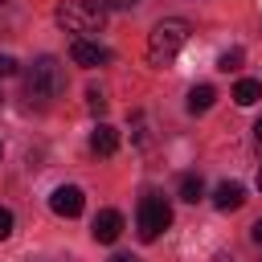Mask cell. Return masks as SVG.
Listing matches in <instances>:
<instances>
[{
    "label": "cell",
    "instance_id": "7402d4cb",
    "mask_svg": "<svg viewBox=\"0 0 262 262\" xmlns=\"http://www.w3.org/2000/svg\"><path fill=\"white\" fill-rule=\"evenodd\" d=\"M0 98H4V94H0Z\"/></svg>",
    "mask_w": 262,
    "mask_h": 262
},
{
    "label": "cell",
    "instance_id": "6da1fadb",
    "mask_svg": "<svg viewBox=\"0 0 262 262\" xmlns=\"http://www.w3.org/2000/svg\"><path fill=\"white\" fill-rule=\"evenodd\" d=\"M61 90H66V70H61V61L49 57V53H41V57L25 70V98L37 102V106H49Z\"/></svg>",
    "mask_w": 262,
    "mask_h": 262
},
{
    "label": "cell",
    "instance_id": "ac0fdd59",
    "mask_svg": "<svg viewBox=\"0 0 262 262\" xmlns=\"http://www.w3.org/2000/svg\"><path fill=\"white\" fill-rule=\"evenodd\" d=\"M250 237H254V242H258V246H262V217H258V221H254V229H250Z\"/></svg>",
    "mask_w": 262,
    "mask_h": 262
},
{
    "label": "cell",
    "instance_id": "7c38bea8",
    "mask_svg": "<svg viewBox=\"0 0 262 262\" xmlns=\"http://www.w3.org/2000/svg\"><path fill=\"white\" fill-rule=\"evenodd\" d=\"M201 196H205V180H201L196 172H184V176H180V201H192V205H196Z\"/></svg>",
    "mask_w": 262,
    "mask_h": 262
},
{
    "label": "cell",
    "instance_id": "ba28073f",
    "mask_svg": "<svg viewBox=\"0 0 262 262\" xmlns=\"http://www.w3.org/2000/svg\"><path fill=\"white\" fill-rule=\"evenodd\" d=\"M242 201H246V188H242L237 180H221V184H217V192H213V205H217L221 213L242 209Z\"/></svg>",
    "mask_w": 262,
    "mask_h": 262
},
{
    "label": "cell",
    "instance_id": "8fae6325",
    "mask_svg": "<svg viewBox=\"0 0 262 262\" xmlns=\"http://www.w3.org/2000/svg\"><path fill=\"white\" fill-rule=\"evenodd\" d=\"M233 98H237V106H254V102L262 98V82H258V78H242V82L233 86Z\"/></svg>",
    "mask_w": 262,
    "mask_h": 262
},
{
    "label": "cell",
    "instance_id": "4fadbf2b",
    "mask_svg": "<svg viewBox=\"0 0 262 262\" xmlns=\"http://www.w3.org/2000/svg\"><path fill=\"white\" fill-rule=\"evenodd\" d=\"M86 106H90L94 115H102V111H106V98H102V90H98V86H90V90H86Z\"/></svg>",
    "mask_w": 262,
    "mask_h": 262
},
{
    "label": "cell",
    "instance_id": "277c9868",
    "mask_svg": "<svg viewBox=\"0 0 262 262\" xmlns=\"http://www.w3.org/2000/svg\"><path fill=\"white\" fill-rule=\"evenodd\" d=\"M168 225H172V209H168V201H164L160 192H147V196L139 201V213H135V229H139V237H143V242H156Z\"/></svg>",
    "mask_w": 262,
    "mask_h": 262
},
{
    "label": "cell",
    "instance_id": "30bf717a",
    "mask_svg": "<svg viewBox=\"0 0 262 262\" xmlns=\"http://www.w3.org/2000/svg\"><path fill=\"white\" fill-rule=\"evenodd\" d=\"M213 102H217V90H213L209 82H201V86L188 90V111H192V115H205Z\"/></svg>",
    "mask_w": 262,
    "mask_h": 262
},
{
    "label": "cell",
    "instance_id": "9a60e30c",
    "mask_svg": "<svg viewBox=\"0 0 262 262\" xmlns=\"http://www.w3.org/2000/svg\"><path fill=\"white\" fill-rule=\"evenodd\" d=\"M4 237H12V209L0 205V242H4Z\"/></svg>",
    "mask_w": 262,
    "mask_h": 262
},
{
    "label": "cell",
    "instance_id": "d6986e66",
    "mask_svg": "<svg viewBox=\"0 0 262 262\" xmlns=\"http://www.w3.org/2000/svg\"><path fill=\"white\" fill-rule=\"evenodd\" d=\"M111 262H135V258H131V254H115Z\"/></svg>",
    "mask_w": 262,
    "mask_h": 262
},
{
    "label": "cell",
    "instance_id": "ffe728a7",
    "mask_svg": "<svg viewBox=\"0 0 262 262\" xmlns=\"http://www.w3.org/2000/svg\"><path fill=\"white\" fill-rule=\"evenodd\" d=\"M254 135H258V143H262V115H258V123H254Z\"/></svg>",
    "mask_w": 262,
    "mask_h": 262
},
{
    "label": "cell",
    "instance_id": "7a4b0ae2",
    "mask_svg": "<svg viewBox=\"0 0 262 262\" xmlns=\"http://www.w3.org/2000/svg\"><path fill=\"white\" fill-rule=\"evenodd\" d=\"M53 16H57V25H61L66 33H74V37H94V33H102V25H106V8H102L98 0H61Z\"/></svg>",
    "mask_w": 262,
    "mask_h": 262
},
{
    "label": "cell",
    "instance_id": "2e32d148",
    "mask_svg": "<svg viewBox=\"0 0 262 262\" xmlns=\"http://www.w3.org/2000/svg\"><path fill=\"white\" fill-rule=\"evenodd\" d=\"M16 74V57L12 53H0V78H12Z\"/></svg>",
    "mask_w": 262,
    "mask_h": 262
},
{
    "label": "cell",
    "instance_id": "52a82bcc",
    "mask_svg": "<svg viewBox=\"0 0 262 262\" xmlns=\"http://www.w3.org/2000/svg\"><path fill=\"white\" fill-rule=\"evenodd\" d=\"M119 233H123V213L119 209H98V217L90 225V237L102 242V246H111V242H119Z\"/></svg>",
    "mask_w": 262,
    "mask_h": 262
},
{
    "label": "cell",
    "instance_id": "603a6c76",
    "mask_svg": "<svg viewBox=\"0 0 262 262\" xmlns=\"http://www.w3.org/2000/svg\"><path fill=\"white\" fill-rule=\"evenodd\" d=\"M0 4H4V0H0Z\"/></svg>",
    "mask_w": 262,
    "mask_h": 262
},
{
    "label": "cell",
    "instance_id": "44dd1931",
    "mask_svg": "<svg viewBox=\"0 0 262 262\" xmlns=\"http://www.w3.org/2000/svg\"><path fill=\"white\" fill-rule=\"evenodd\" d=\"M258 188H262V168H258Z\"/></svg>",
    "mask_w": 262,
    "mask_h": 262
},
{
    "label": "cell",
    "instance_id": "8992f818",
    "mask_svg": "<svg viewBox=\"0 0 262 262\" xmlns=\"http://www.w3.org/2000/svg\"><path fill=\"white\" fill-rule=\"evenodd\" d=\"M49 209H53L57 217H78V213L86 209V196H82V188H78V184H61V188H53Z\"/></svg>",
    "mask_w": 262,
    "mask_h": 262
},
{
    "label": "cell",
    "instance_id": "e0dca14e",
    "mask_svg": "<svg viewBox=\"0 0 262 262\" xmlns=\"http://www.w3.org/2000/svg\"><path fill=\"white\" fill-rule=\"evenodd\" d=\"M98 4H102V8H131L135 0H98Z\"/></svg>",
    "mask_w": 262,
    "mask_h": 262
},
{
    "label": "cell",
    "instance_id": "3957f363",
    "mask_svg": "<svg viewBox=\"0 0 262 262\" xmlns=\"http://www.w3.org/2000/svg\"><path fill=\"white\" fill-rule=\"evenodd\" d=\"M184 41H188V20H184V16H164V20L151 29V37H147V57H151V66H168V61L180 53Z\"/></svg>",
    "mask_w": 262,
    "mask_h": 262
},
{
    "label": "cell",
    "instance_id": "5bb4252c",
    "mask_svg": "<svg viewBox=\"0 0 262 262\" xmlns=\"http://www.w3.org/2000/svg\"><path fill=\"white\" fill-rule=\"evenodd\" d=\"M237 66H242V49H229V53H221V61H217V70H225V74L237 70Z\"/></svg>",
    "mask_w": 262,
    "mask_h": 262
},
{
    "label": "cell",
    "instance_id": "9c48e42d",
    "mask_svg": "<svg viewBox=\"0 0 262 262\" xmlns=\"http://www.w3.org/2000/svg\"><path fill=\"white\" fill-rule=\"evenodd\" d=\"M90 151H94V156H115V151H119V131H115L111 123H98V127L90 131Z\"/></svg>",
    "mask_w": 262,
    "mask_h": 262
},
{
    "label": "cell",
    "instance_id": "5b68a950",
    "mask_svg": "<svg viewBox=\"0 0 262 262\" xmlns=\"http://www.w3.org/2000/svg\"><path fill=\"white\" fill-rule=\"evenodd\" d=\"M70 61L94 70V66H106V61H111V49L98 45L94 37H74V41H70Z\"/></svg>",
    "mask_w": 262,
    "mask_h": 262
}]
</instances>
